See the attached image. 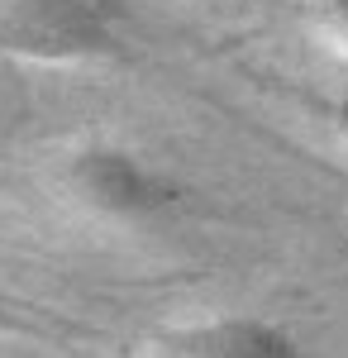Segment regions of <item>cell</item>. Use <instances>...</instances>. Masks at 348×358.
<instances>
[{
  "instance_id": "7",
  "label": "cell",
  "mask_w": 348,
  "mask_h": 358,
  "mask_svg": "<svg viewBox=\"0 0 348 358\" xmlns=\"http://www.w3.org/2000/svg\"><path fill=\"white\" fill-rule=\"evenodd\" d=\"M344 120H348V106H344Z\"/></svg>"
},
{
  "instance_id": "3",
  "label": "cell",
  "mask_w": 348,
  "mask_h": 358,
  "mask_svg": "<svg viewBox=\"0 0 348 358\" xmlns=\"http://www.w3.org/2000/svg\"><path fill=\"white\" fill-rule=\"evenodd\" d=\"M158 358H300V344L287 330H277L272 320L219 315V320L167 334Z\"/></svg>"
},
{
  "instance_id": "6",
  "label": "cell",
  "mask_w": 348,
  "mask_h": 358,
  "mask_svg": "<svg viewBox=\"0 0 348 358\" xmlns=\"http://www.w3.org/2000/svg\"><path fill=\"white\" fill-rule=\"evenodd\" d=\"M10 5H15V0H0V10H10Z\"/></svg>"
},
{
  "instance_id": "4",
  "label": "cell",
  "mask_w": 348,
  "mask_h": 358,
  "mask_svg": "<svg viewBox=\"0 0 348 358\" xmlns=\"http://www.w3.org/2000/svg\"><path fill=\"white\" fill-rule=\"evenodd\" d=\"M315 29L329 38L334 53L348 57V0H320V10H315Z\"/></svg>"
},
{
  "instance_id": "2",
  "label": "cell",
  "mask_w": 348,
  "mask_h": 358,
  "mask_svg": "<svg viewBox=\"0 0 348 358\" xmlns=\"http://www.w3.org/2000/svg\"><path fill=\"white\" fill-rule=\"evenodd\" d=\"M72 187L106 215H153L177 201V187L138 163L129 148H81L72 158Z\"/></svg>"
},
{
  "instance_id": "1",
  "label": "cell",
  "mask_w": 348,
  "mask_h": 358,
  "mask_svg": "<svg viewBox=\"0 0 348 358\" xmlns=\"http://www.w3.org/2000/svg\"><path fill=\"white\" fill-rule=\"evenodd\" d=\"M115 20V0H15L0 10V38L38 57H81L106 53Z\"/></svg>"
},
{
  "instance_id": "5",
  "label": "cell",
  "mask_w": 348,
  "mask_h": 358,
  "mask_svg": "<svg viewBox=\"0 0 348 358\" xmlns=\"http://www.w3.org/2000/svg\"><path fill=\"white\" fill-rule=\"evenodd\" d=\"M0 330H20V320H15V315H10L5 306H0Z\"/></svg>"
}]
</instances>
